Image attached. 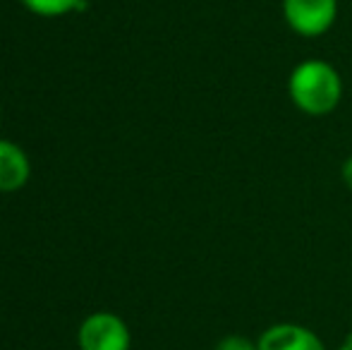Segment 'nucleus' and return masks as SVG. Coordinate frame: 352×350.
<instances>
[{"instance_id":"f257e3e1","label":"nucleus","mask_w":352,"mask_h":350,"mask_svg":"<svg viewBox=\"0 0 352 350\" xmlns=\"http://www.w3.org/2000/svg\"><path fill=\"white\" fill-rule=\"evenodd\" d=\"M345 85L340 72L321 58H307L292 67L287 77V96L292 106L309 118L331 116L340 106Z\"/></svg>"},{"instance_id":"f03ea898","label":"nucleus","mask_w":352,"mask_h":350,"mask_svg":"<svg viewBox=\"0 0 352 350\" xmlns=\"http://www.w3.org/2000/svg\"><path fill=\"white\" fill-rule=\"evenodd\" d=\"M287 29L302 39H319L338 19V0H280Z\"/></svg>"},{"instance_id":"7ed1b4c3","label":"nucleus","mask_w":352,"mask_h":350,"mask_svg":"<svg viewBox=\"0 0 352 350\" xmlns=\"http://www.w3.org/2000/svg\"><path fill=\"white\" fill-rule=\"evenodd\" d=\"M79 350H130V327L113 312H94L82 322L77 333Z\"/></svg>"},{"instance_id":"20e7f679","label":"nucleus","mask_w":352,"mask_h":350,"mask_svg":"<svg viewBox=\"0 0 352 350\" xmlns=\"http://www.w3.org/2000/svg\"><path fill=\"white\" fill-rule=\"evenodd\" d=\"M256 350H326V343L314 329L305 324L278 322L259 333Z\"/></svg>"},{"instance_id":"39448f33","label":"nucleus","mask_w":352,"mask_h":350,"mask_svg":"<svg viewBox=\"0 0 352 350\" xmlns=\"http://www.w3.org/2000/svg\"><path fill=\"white\" fill-rule=\"evenodd\" d=\"M32 164L22 146L0 140V192H17L27 185Z\"/></svg>"},{"instance_id":"423d86ee","label":"nucleus","mask_w":352,"mask_h":350,"mask_svg":"<svg viewBox=\"0 0 352 350\" xmlns=\"http://www.w3.org/2000/svg\"><path fill=\"white\" fill-rule=\"evenodd\" d=\"M29 12L38 17H60V14L84 10V0H22Z\"/></svg>"},{"instance_id":"0eeeda50","label":"nucleus","mask_w":352,"mask_h":350,"mask_svg":"<svg viewBox=\"0 0 352 350\" xmlns=\"http://www.w3.org/2000/svg\"><path fill=\"white\" fill-rule=\"evenodd\" d=\"M213 350H256V341H252L250 336H242V333H228L216 343Z\"/></svg>"},{"instance_id":"6e6552de","label":"nucleus","mask_w":352,"mask_h":350,"mask_svg":"<svg viewBox=\"0 0 352 350\" xmlns=\"http://www.w3.org/2000/svg\"><path fill=\"white\" fill-rule=\"evenodd\" d=\"M340 180H343V185L352 192V154L340 164Z\"/></svg>"},{"instance_id":"1a4fd4ad","label":"nucleus","mask_w":352,"mask_h":350,"mask_svg":"<svg viewBox=\"0 0 352 350\" xmlns=\"http://www.w3.org/2000/svg\"><path fill=\"white\" fill-rule=\"evenodd\" d=\"M336 350H352V333H348V336L340 341V346L336 348Z\"/></svg>"}]
</instances>
